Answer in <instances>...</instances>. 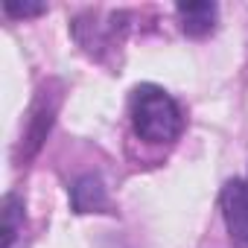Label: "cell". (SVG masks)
Returning a JSON list of instances; mask_svg holds the SVG:
<instances>
[{
  "mask_svg": "<svg viewBox=\"0 0 248 248\" xmlns=\"http://www.w3.org/2000/svg\"><path fill=\"white\" fill-rule=\"evenodd\" d=\"M132 126L146 143H170L184 132V114L164 88L138 85L132 93Z\"/></svg>",
  "mask_w": 248,
  "mask_h": 248,
  "instance_id": "cell-1",
  "label": "cell"
},
{
  "mask_svg": "<svg viewBox=\"0 0 248 248\" xmlns=\"http://www.w3.org/2000/svg\"><path fill=\"white\" fill-rule=\"evenodd\" d=\"M24 233V202L9 193L3 199V236H0V248H15Z\"/></svg>",
  "mask_w": 248,
  "mask_h": 248,
  "instance_id": "cell-5",
  "label": "cell"
},
{
  "mask_svg": "<svg viewBox=\"0 0 248 248\" xmlns=\"http://www.w3.org/2000/svg\"><path fill=\"white\" fill-rule=\"evenodd\" d=\"M175 12H178L181 32L190 35V38H204V35H210L213 27H216V18H219V6H216V3H207V0H190V3H178Z\"/></svg>",
  "mask_w": 248,
  "mask_h": 248,
  "instance_id": "cell-3",
  "label": "cell"
},
{
  "mask_svg": "<svg viewBox=\"0 0 248 248\" xmlns=\"http://www.w3.org/2000/svg\"><path fill=\"white\" fill-rule=\"evenodd\" d=\"M3 12L9 18H35V15H44L47 6L44 3H15V0H6L3 3Z\"/></svg>",
  "mask_w": 248,
  "mask_h": 248,
  "instance_id": "cell-6",
  "label": "cell"
},
{
  "mask_svg": "<svg viewBox=\"0 0 248 248\" xmlns=\"http://www.w3.org/2000/svg\"><path fill=\"white\" fill-rule=\"evenodd\" d=\"M222 213L231 239L248 248V181L233 178L222 187Z\"/></svg>",
  "mask_w": 248,
  "mask_h": 248,
  "instance_id": "cell-2",
  "label": "cell"
},
{
  "mask_svg": "<svg viewBox=\"0 0 248 248\" xmlns=\"http://www.w3.org/2000/svg\"><path fill=\"white\" fill-rule=\"evenodd\" d=\"M70 204L76 213H102L108 210V193L99 175L88 172L82 178H76V184L70 187Z\"/></svg>",
  "mask_w": 248,
  "mask_h": 248,
  "instance_id": "cell-4",
  "label": "cell"
}]
</instances>
